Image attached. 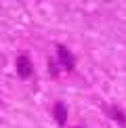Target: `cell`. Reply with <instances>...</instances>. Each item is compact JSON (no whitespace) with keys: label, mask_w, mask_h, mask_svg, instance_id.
Here are the masks:
<instances>
[{"label":"cell","mask_w":126,"mask_h":128,"mask_svg":"<svg viewBox=\"0 0 126 128\" xmlns=\"http://www.w3.org/2000/svg\"><path fill=\"white\" fill-rule=\"evenodd\" d=\"M78 128H82V126H78Z\"/></svg>","instance_id":"obj_5"},{"label":"cell","mask_w":126,"mask_h":128,"mask_svg":"<svg viewBox=\"0 0 126 128\" xmlns=\"http://www.w3.org/2000/svg\"><path fill=\"white\" fill-rule=\"evenodd\" d=\"M107 116L112 120H116L120 126H126V114L118 107V105H109V107H107Z\"/></svg>","instance_id":"obj_4"},{"label":"cell","mask_w":126,"mask_h":128,"mask_svg":"<svg viewBox=\"0 0 126 128\" xmlns=\"http://www.w3.org/2000/svg\"><path fill=\"white\" fill-rule=\"evenodd\" d=\"M52 116H55V122L59 126H63L67 122V107L61 103V101H59V103H55V107H52Z\"/></svg>","instance_id":"obj_3"},{"label":"cell","mask_w":126,"mask_h":128,"mask_svg":"<svg viewBox=\"0 0 126 128\" xmlns=\"http://www.w3.org/2000/svg\"><path fill=\"white\" fill-rule=\"evenodd\" d=\"M17 74H19V78H23V80L32 78V74H34V63H32L30 55H19L17 57Z\"/></svg>","instance_id":"obj_2"},{"label":"cell","mask_w":126,"mask_h":128,"mask_svg":"<svg viewBox=\"0 0 126 128\" xmlns=\"http://www.w3.org/2000/svg\"><path fill=\"white\" fill-rule=\"evenodd\" d=\"M57 57H59V63L63 65V69H65V72H72V69L76 67V57L70 52V48H67V46H63V44L57 46Z\"/></svg>","instance_id":"obj_1"}]
</instances>
